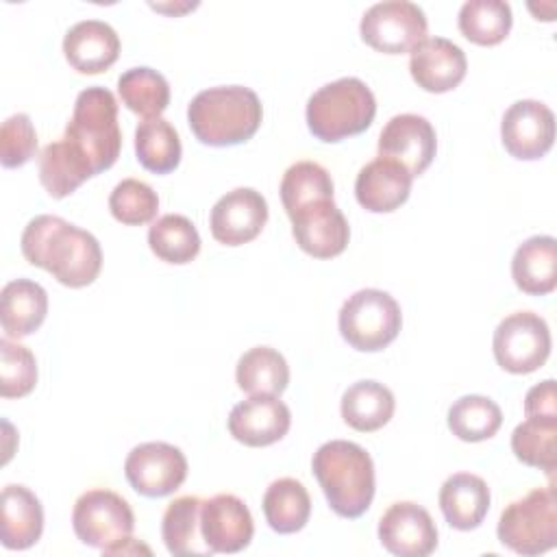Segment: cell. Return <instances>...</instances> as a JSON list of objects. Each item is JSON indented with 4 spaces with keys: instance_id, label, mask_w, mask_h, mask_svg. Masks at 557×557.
<instances>
[{
    "instance_id": "cell-3",
    "label": "cell",
    "mask_w": 557,
    "mask_h": 557,
    "mask_svg": "<svg viewBox=\"0 0 557 557\" xmlns=\"http://www.w3.org/2000/svg\"><path fill=\"white\" fill-rule=\"evenodd\" d=\"M311 468L337 516L352 520L368 511L374 498V463L366 448L331 440L313 453Z\"/></svg>"
},
{
    "instance_id": "cell-12",
    "label": "cell",
    "mask_w": 557,
    "mask_h": 557,
    "mask_svg": "<svg viewBox=\"0 0 557 557\" xmlns=\"http://www.w3.org/2000/svg\"><path fill=\"white\" fill-rule=\"evenodd\" d=\"M292 235L300 250L315 259H331L346 250L350 226L333 198L313 200L292 215Z\"/></svg>"
},
{
    "instance_id": "cell-35",
    "label": "cell",
    "mask_w": 557,
    "mask_h": 557,
    "mask_svg": "<svg viewBox=\"0 0 557 557\" xmlns=\"http://www.w3.org/2000/svg\"><path fill=\"white\" fill-rule=\"evenodd\" d=\"M503 424L500 407L479 394L457 398L448 409V429L461 442H483L496 435Z\"/></svg>"
},
{
    "instance_id": "cell-31",
    "label": "cell",
    "mask_w": 557,
    "mask_h": 557,
    "mask_svg": "<svg viewBox=\"0 0 557 557\" xmlns=\"http://www.w3.org/2000/svg\"><path fill=\"white\" fill-rule=\"evenodd\" d=\"M181 137L163 117H148L135 128V154L141 168L154 174H168L181 163Z\"/></svg>"
},
{
    "instance_id": "cell-19",
    "label": "cell",
    "mask_w": 557,
    "mask_h": 557,
    "mask_svg": "<svg viewBox=\"0 0 557 557\" xmlns=\"http://www.w3.org/2000/svg\"><path fill=\"white\" fill-rule=\"evenodd\" d=\"M468 70L463 50L444 37H426L411 50L409 72L411 78L431 94L455 89Z\"/></svg>"
},
{
    "instance_id": "cell-6",
    "label": "cell",
    "mask_w": 557,
    "mask_h": 557,
    "mask_svg": "<svg viewBox=\"0 0 557 557\" xmlns=\"http://www.w3.org/2000/svg\"><path fill=\"white\" fill-rule=\"evenodd\" d=\"M72 527L83 544L100 548L104 555L137 550L128 548L135 542L131 537L135 529L133 509L111 490L96 487L81 494L72 509Z\"/></svg>"
},
{
    "instance_id": "cell-20",
    "label": "cell",
    "mask_w": 557,
    "mask_h": 557,
    "mask_svg": "<svg viewBox=\"0 0 557 557\" xmlns=\"http://www.w3.org/2000/svg\"><path fill=\"white\" fill-rule=\"evenodd\" d=\"M413 176L398 161L376 157L366 163L355 181L357 202L372 213H389L398 209L411 191Z\"/></svg>"
},
{
    "instance_id": "cell-41",
    "label": "cell",
    "mask_w": 557,
    "mask_h": 557,
    "mask_svg": "<svg viewBox=\"0 0 557 557\" xmlns=\"http://www.w3.org/2000/svg\"><path fill=\"white\" fill-rule=\"evenodd\" d=\"M524 416L557 418V392L555 381L546 379L533 385L524 396Z\"/></svg>"
},
{
    "instance_id": "cell-1",
    "label": "cell",
    "mask_w": 557,
    "mask_h": 557,
    "mask_svg": "<svg viewBox=\"0 0 557 557\" xmlns=\"http://www.w3.org/2000/svg\"><path fill=\"white\" fill-rule=\"evenodd\" d=\"M24 259L50 272L65 287L91 285L102 268L98 239L59 215L33 218L20 239Z\"/></svg>"
},
{
    "instance_id": "cell-28",
    "label": "cell",
    "mask_w": 557,
    "mask_h": 557,
    "mask_svg": "<svg viewBox=\"0 0 557 557\" xmlns=\"http://www.w3.org/2000/svg\"><path fill=\"white\" fill-rule=\"evenodd\" d=\"M235 381L250 396H278L289 383V366L278 350L255 346L239 357Z\"/></svg>"
},
{
    "instance_id": "cell-14",
    "label": "cell",
    "mask_w": 557,
    "mask_h": 557,
    "mask_svg": "<svg viewBox=\"0 0 557 557\" xmlns=\"http://www.w3.org/2000/svg\"><path fill=\"white\" fill-rule=\"evenodd\" d=\"M379 540L392 555L426 557L437 548V527L424 507L400 500L381 516Z\"/></svg>"
},
{
    "instance_id": "cell-26",
    "label": "cell",
    "mask_w": 557,
    "mask_h": 557,
    "mask_svg": "<svg viewBox=\"0 0 557 557\" xmlns=\"http://www.w3.org/2000/svg\"><path fill=\"white\" fill-rule=\"evenodd\" d=\"M37 165L44 189L57 200L74 194L87 178L96 176L89 161L65 137L48 144Z\"/></svg>"
},
{
    "instance_id": "cell-15",
    "label": "cell",
    "mask_w": 557,
    "mask_h": 557,
    "mask_svg": "<svg viewBox=\"0 0 557 557\" xmlns=\"http://www.w3.org/2000/svg\"><path fill=\"white\" fill-rule=\"evenodd\" d=\"M268 222V202L252 187L226 191L211 209L209 226L213 239L224 246H242L252 242Z\"/></svg>"
},
{
    "instance_id": "cell-25",
    "label": "cell",
    "mask_w": 557,
    "mask_h": 557,
    "mask_svg": "<svg viewBox=\"0 0 557 557\" xmlns=\"http://www.w3.org/2000/svg\"><path fill=\"white\" fill-rule=\"evenodd\" d=\"M511 276L520 292L531 296L550 294L557 287V242L550 235L524 239L511 259Z\"/></svg>"
},
{
    "instance_id": "cell-7",
    "label": "cell",
    "mask_w": 557,
    "mask_h": 557,
    "mask_svg": "<svg viewBox=\"0 0 557 557\" xmlns=\"http://www.w3.org/2000/svg\"><path fill=\"white\" fill-rule=\"evenodd\" d=\"M503 546L518 555H542L557 546V496L553 487H535L509 503L496 527Z\"/></svg>"
},
{
    "instance_id": "cell-39",
    "label": "cell",
    "mask_w": 557,
    "mask_h": 557,
    "mask_svg": "<svg viewBox=\"0 0 557 557\" xmlns=\"http://www.w3.org/2000/svg\"><path fill=\"white\" fill-rule=\"evenodd\" d=\"M37 361L35 355L9 337L0 339V396L22 398L35 389Z\"/></svg>"
},
{
    "instance_id": "cell-29",
    "label": "cell",
    "mask_w": 557,
    "mask_h": 557,
    "mask_svg": "<svg viewBox=\"0 0 557 557\" xmlns=\"http://www.w3.org/2000/svg\"><path fill=\"white\" fill-rule=\"evenodd\" d=\"M261 505L270 529L283 535L300 531L311 516V496L307 487L292 476L272 481Z\"/></svg>"
},
{
    "instance_id": "cell-32",
    "label": "cell",
    "mask_w": 557,
    "mask_h": 557,
    "mask_svg": "<svg viewBox=\"0 0 557 557\" xmlns=\"http://www.w3.org/2000/svg\"><path fill=\"white\" fill-rule=\"evenodd\" d=\"M117 94L124 107L141 117H161L170 104V85L152 67H131L117 78Z\"/></svg>"
},
{
    "instance_id": "cell-16",
    "label": "cell",
    "mask_w": 557,
    "mask_h": 557,
    "mask_svg": "<svg viewBox=\"0 0 557 557\" xmlns=\"http://www.w3.org/2000/svg\"><path fill=\"white\" fill-rule=\"evenodd\" d=\"M435 150V128L418 113L394 115L379 135V157L398 161L411 176H420L431 165Z\"/></svg>"
},
{
    "instance_id": "cell-17",
    "label": "cell",
    "mask_w": 557,
    "mask_h": 557,
    "mask_svg": "<svg viewBox=\"0 0 557 557\" xmlns=\"http://www.w3.org/2000/svg\"><path fill=\"white\" fill-rule=\"evenodd\" d=\"M255 533L252 516L235 494H215L200 505V535L213 553H239Z\"/></svg>"
},
{
    "instance_id": "cell-23",
    "label": "cell",
    "mask_w": 557,
    "mask_h": 557,
    "mask_svg": "<svg viewBox=\"0 0 557 557\" xmlns=\"http://www.w3.org/2000/svg\"><path fill=\"white\" fill-rule=\"evenodd\" d=\"M444 520L457 531L476 529L490 509V487L472 472L450 474L440 490Z\"/></svg>"
},
{
    "instance_id": "cell-30",
    "label": "cell",
    "mask_w": 557,
    "mask_h": 557,
    "mask_svg": "<svg viewBox=\"0 0 557 557\" xmlns=\"http://www.w3.org/2000/svg\"><path fill=\"white\" fill-rule=\"evenodd\" d=\"M200 505L198 496H178L174 498L161 520V535L165 548L176 557L191 555H211L202 535H200Z\"/></svg>"
},
{
    "instance_id": "cell-38",
    "label": "cell",
    "mask_w": 557,
    "mask_h": 557,
    "mask_svg": "<svg viewBox=\"0 0 557 557\" xmlns=\"http://www.w3.org/2000/svg\"><path fill=\"white\" fill-rule=\"evenodd\" d=\"M109 211L126 226L148 224L159 211V196L148 183L139 178H124L109 196Z\"/></svg>"
},
{
    "instance_id": "cell-22",
    "label": "cell",
    "mask_w": 557,
    "mask_h": 557,
    "mask_svg": "<svg viewBox=\"0 0 557 557\" xmlns=\"http://www.w3.org/2000/svg\"><path fill=\"white\" fill-rule=\"evenodd\" d=\"M44 531L39 498L24 485H7L0 494V540L9 550H24L37 544Z\"/></svg>"
},
{
    "instance_id": "cell-18",
    "label": "cell",
    "mask_w": 557,
    "mask_h": 557,
    "mask_svg": "<svg viewBox=\"0 0 557 557\" xmlns=\"http://www.w3.org/2000/svg\"><path fill=\"white\" fill-rule=\"evenodd\" d=\"M292 424L289 407L276 396H250L228 413V433L244 446H270L283 440Z\"/></svg>"
},
{
    "instance_id": "cell-24",
    "label": "cell",
    "mask_w": 557,
    "mask_h": 557,
    "mask_svg": "<svg viewBox=\"0 0 557 557\" xmlns=\"http://www.w3.org/2000/svg\"><path fill=\"white\" fill-rule=\"evenodd\" d=\"M48 313L46 289L30 278H15L0 292V324L11 339L35 333Z\"/></svg>"
},
{
    "instance_id": "cell-34",
    "label": "cell",
    "mask_w": 557,
    "mask_h": 557,
    "mask_svg": "<svg viewBox=\"0 0 557 557\" xmlns=\"http://www.w3.org/2000/svg\"><path fill=\"white\" fill-rule=\"evenodd\" d=\"M148 246L161 261L183 265L200 252V235L189 218L168 213L150 226Z\"/></svg>"
},
{
    "instance_id": "cell-8",
    "label": "cell",
    "mask_w": 557,
    "mask_h": 557,
    "mask_svg": "<svg viewBox=\"0 0 557 557\" xmlns=\"http://www.w3.org/2000/svg\"><path fill=\"white\" fill-rule=\"evenodd\" d=\"M403 324V313L394 296L383 289H359L339 309L342 337L361 352H376L389 346Z\"/></svg>"
},
{
    "instance_id": "cell-10",
    "label": "cell",
    "mask_w": 557,
    "mask_h": 557,
    "mask_svg": "<svg viewBox=\"0 0 557 557\" xmlns=\"http://www.w3.org/2000/svg\"><path fill=\"white\" fill-rule=\"evenodd\" d=\"M426 15L409 0H385L372 4L359 24L361 39L383 54L411 52L426 39Z\"/></svg>"
},
{
    "instance_id": "cell-2",
    "label": "cell",
    "mask_w": 557,
    "mask_h": 557,
    "mask_svg": "<svg viewBox=\"0 0 557 557\" xmlns=\"http://www.w3.org/2000/svg\"><path fill=\"white\" fill-rule=\"evenodd\" d=\"M261 117L259 96L244 85L202 89L187 107V122L196 139L218 148L248 141L259 131Z\"/></svg>"
},
{
    "instance_id": "cell-37",
    "label": "cell",
    "mask_w": 557,
    "mask_h": 557,
    "mask_svg": "<svg viewBox=\"0 0 557 557\" xmlns=\"http://www.w3.org/2000/svg\"><path fill=\"white\" fill-rule=\"evenodd\" d=\"M320 198H333V178L326 168L315 161H298L285 170L281 200L287 215Z\"/></svg>"
},
{
    "instance_id": "cell-21",
    "label": "cell",
    "mask_w": 557,
    "mask_h": 557,
    "mask_svg": "<svg viewBox=\"0 0 557 557\" xmlns=\"http://www.w3.org/2000/svg\"><path fill=\"white\" fill-rule=\"evenodd\" d=\"M63 54L81 74H100L120 57L117 33L100 20L76 22L63 37Z\"/></svg>"
},
{
    "instance_id": "cell-27",
    "label": "cell",
    "mask_w": 557,
    "mask_h": 557,
    "mask_svg": "<svg viewBox=\"0 0 557 557\" xmlns=\"http://www.w3.org/2000/svg\"><path fill=\"white\" fill-rule=\"evenodd\" d=\"M394 394L379 381H357L342 396L344 422L361 433H372L385 426L394 416Z\"/></svg>"
},
{
    "instance_id": "cell-9",
    "label": "cell",
    "mask_w": 557,
    "mask_h": 557,
    "mask_svg": "<svg viewBox=\"0 0 557 557\" xmlns=\"http://www.w3.org/2000/svg\"><path fill=\"white\" fill-rule=\"evenodd\" d=\"M492 350L496 363L511 374H529L544 366L550 355V331L533 311H516L500 320Z\"/></svg>"
},
{
    "instance_id": "cell-11",
    "label": "cell",
    "mask_w": 557,
    "mask_h": 557,
    "mask_svg": "<svg viewBox=\"0 0 557 557\" xmlns=\"http://www.w3.org/2000/svg\"><path fill=\"white\" fill-rule=\"evenodd\" d=\"M124 474L137 494L161 498L183 485L187 476V459L174 444L146 442L128 453Z\"/></svg>"
},
{
    "instance_id": "cell-13",
    "label": "cell",
    "mask_w": 557,
    "mask_h": 557,
    "mask_svg": "<svg viewBox=\"0 0 557 557\" xmlns=\"http://www.w3.org/2000/svg\"><path fill=\"white\" fill-rule=\"evenodd\" d=\"M500 139L520 161L542 159L555 141V115L540 100H518L503 115Z\"/></svg>"
},
{
    "instance_id": "cell-40",
    "label": "cell",
    "mask_w": 557,
    "mask_h": 557,
    "mask_svg": "<svg viewBox=\"0 0 557 557\" xmlns=\"http://www.w3.org/2000/svg\"><path fill=\"white\" fill-rule=\"evenodd\" d=\"M37 152V133L26 113H15L2 122L0 128V163L4 168H20Z\"/></svg>"
},
{
    "instance_id": "cell-36",
    "label": "cell",
    "mask_w": 557,
    "mask_h": 557,
    "mask_svg": "<svg viewBox=\"0 0 557 557\" xmlns=\"http://www.w3.org/2000/svg\"><path fill=\"white\" fill-rule=\"evenodd\" d=\"M555 440H557V418H535L527 416L511 433V450L516 459L524 466L540 468L546 474L555 470Z\"/></svg>"
},
{
    "instance_id": "cell-5",
    "label": "cell",
    "mask_w": 557,
    "mask_h": 557,
    "mask_svg": "<svg viewBox=\"0 0 557 557\" xmlns=\"http://www.w3.org/2000/svg\"><path fill=\"white\" fill-rule=\"evenodd\" d=\"M63 137L89 161L94 174L109 170L122 148L115 96L107 87L83 89Z\"/></svg>"
},
{
    "instance_id": "cell-4",
    "label": "cell",
    "mask_w": 557,
    "mask_h": 557,
    "mask_svg": "<svg viewBox=\"0 0 557 557\" xmlns=\"http://www.w3.org/2000/svg\"><path fill=\"white\" fill-rule=\"evenodd\" d=\"M376 115L372 89L355 76L326 83L307 102V126L320 141H342L363 133Z\"/></svg>"
},
{
    "instance_id": "cell-33",
    "label": "cell",
    "mask_w": 557,
    "mask_h": 557,
    "mask_svg": "<svg viewBox=\"0 0 557 557\" xmlns=\"http://www.w3.org/2000/svg\"><path fill=\"white\" fill-rule=\"evenodd\" d=\"M511 7L503 0H468L459 9V30L479 46H496L511 30Z\"/></svg>"
}]
</instances>
